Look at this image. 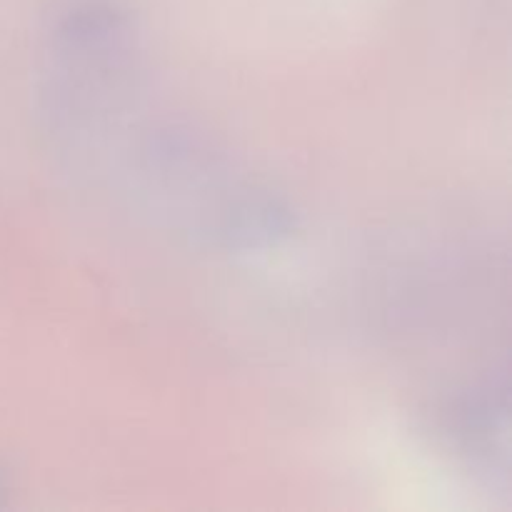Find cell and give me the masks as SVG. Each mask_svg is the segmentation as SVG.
Masks as SVG:
<instances>
[]
</instances>
